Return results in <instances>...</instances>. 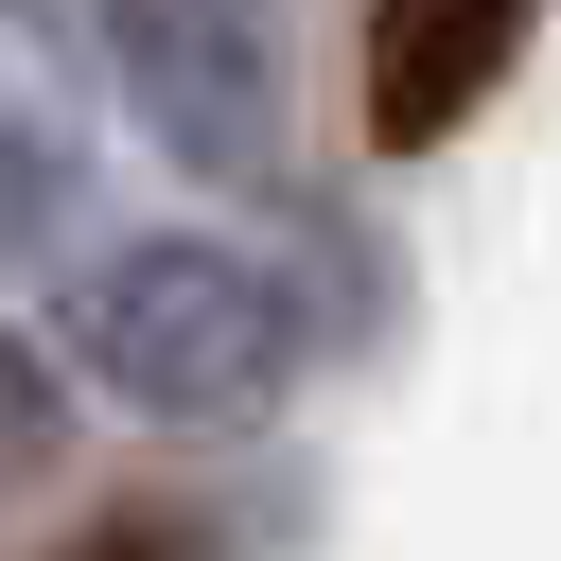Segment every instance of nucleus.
<instances>
[{"mask_svg": "<svg viewBox=\"0 0 561 561\" xmlns=\"http://www.w3.org/2000/svg\"><path fill=\"white\" fill-rule=\"evenodd\" d=\"M70 228H88V105L35 35H0V263H35Z\"/></svg>", "mask_w": 561, "mask_h": 561, "instance_id": "obj_4", "label": "nucleus"}, {"mask_svg": "<svg viewBox=\"0 0 561 561\" xmlns=\"http://www.w3.org/2000/svg\"><path fill=\"white\" fill-rule=\"evenodd\" d=\"M53 351H70L88 403L140 421V438H263V421L316 386V298H298V263H263L245 228H123V245L70 263Z\"/></svg>", "mask_w": 561, "mask_h": 561, "instance_id": "obj_1", "label": "nucleus"}, {"mask_svg": "<svg viewBox=\"0 0 561 561\" xmlns=\"http://www.w3.org/2000/svg\"><path fill=\"white\" fill-rule=\"evenodd\" d=\"M543 0H368V140L386 158H438L508 70H526Z\"/></svg>", "mask_w": 561, "mask_h": 561, "instance_id": "obj_3", "label": "nucleus"}, {"mask_svg": "<svg viewBox=\"0 0 561 561\" xmlns=\"http://www.w3.org/2000/svg\"><path fill=\"white\" fill-rule=\"evenodd\" d=\"M105 35V105L193 175V193H263L280 175V0H88Z\"/></svg>", "mask_w": 561, "mask_h": 561, "instance_id": "obj_2", "label": "nucleus"}, {"mask_svg": "<svg viewBox=\"0 0 561 561\" xmlns=\"http://www.w3.org/2000/svg\"><path fill=\"white\" fill-rule=\"evenodd\" d=\"M70 421H88V368H70L35 316H0V508L70 473Z\"/></svg>", "mask_w": 561, "mask_h": 561, "instance_id": "obj_5", "label": "nucleus"}]
</instances>
